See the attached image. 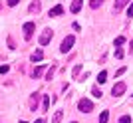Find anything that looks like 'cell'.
<instances>
[{"mask_svg":"<svg viewBox=\"0 0 133 123\" xmlns=\"http://www.w3.org/2000/svg\"><path fill=\"white\" fill-rule=\"evenodd\" d=\"M74 42H76V38H74V36H66V38H64V42H62V46H60V50L64 52V54H68V52L72 50Z\"/></svg>","mask_w":133,"mask_h":123,"instance_id":"cell-1","label":"cell"},{"mask_svg":"<svg viewBox=\"0 0 133 123\" xmlns=\"http://www.w3.org/2000/svg\"><path fill=\"white\" fill-rule=\"evenodd\" d=\"M78 107H79V111H82V113H89L91 109H94V103H91L89 99H79Z\"/></svg>","mask_w":133,"mask_h":123,"instance_id":"cell-2","label":"cell"},{"mask_svg":"<svg viewBox=\"0 0 133 123\" xmlns=\"http://www.w3.org/2000/svg\"><path fill=\"white\" fill-rule=\"evenodd\" d=\"M22 30H24V38L30 40V38H32V34H34V30H36V24H34V22H26Z\"/></svg>","mask_w":133,"mask_h":123,"instance_id":"cell-3","label":"cell"},{"mask_svg":"<svg viewBox=\"0 0 133 123\" xmlns=\"http://www.w3.org/2000/svg\"><path fill=\"white\" fill-rule=\"evenodd\" d=\"M52 40V30H44V34L40 36V46H48Z\"/></svg>","mask_w":133,"mask_h":123,"instance_id":"cell-4","label":"cell"},{"mask_svg":"<svg viewBox=\"0 0 133 123\" xmlns=\"http://www.w3.org/2000/svg\"><path fill=\"white\" fill-rule=\"evenodd\" d=\"M111 93L115 95V97H117V95H123V93H125V84H123V81L115 84V85H113V90H111Z\"/></svg>","mask_w":133,"mask_h":123,"instance_id":"cell-5","label":"cell"},{"mask_svg":"<svg viewBox=\"0 0 133 123\" xmlns=\"http://www.w3.org/2000/svg\"><path fill=\"white\" fill-rule=\"evenodd\" d=\"M62 14H64V6H60V4L50 10V16H62Z\"/></svg>","mask_w":133,"mask_h":123,"instance_id":"cell-6","label":"cell"},{"mask_svg":"<svg viewBox=\"0 0 133 123\" xmlns=\"http://www.w3.org/2000/svg\"><path fill=\"white\" fill-rule=\"evenodd\" d=\"M42 58H44V52H42V50H36L32 56H30V60H32V62H40Z\"/></svg>","mask_w":133,"mask_h":123,"instance_id":"cell-7","label":"cell"},{"mask_svg":"<svg viewBox=\"0 0 133 123\" xmlns=\"http://www.w3.org/2000/svg\"><path fill=\"white\" fill-rule=\"evenodd\" d=\"M82 4H83V0H76V2L72 4V8H70V10H72L74 14H76V12H79V10H82Z\"/></svg>","mask_w":133,"mask_h":123,"instance_id":"cell-8","label":"cell"},{"mask_svg":"<svg viewBox=\"0 0 133 123\" xmlns=\"http://www.w3.org/2000/svg\"><path fill=\"white\" fill-rule=\"evenodd\" d=\"M127 2H129V0H117V2H115V6H113V10H115V12H119V10L123 8V6L127 4Z\"/></svg>","mask_w":133,"mask_h":123,"instance_id":"cell-9","label":"cell"},{"mask_svg":"<svg viewBox=\"0 0 133 123\" xmlns=\"http://www.w3.org/2000/svg\"><path fill=\"white\" fill-rule=\"evenodd\" d=\"M107 81V72L103 70V72H99V76H97V84H105Z\"/></svg>","mask_w":133,"mask_h":123,"instance_id":"cell-10","label":"cell"},{"mask_svg":"<svg viewBox=\"0 0 133 123\" xmlns=\"http://www.w3.org/2000/svg\"><path fill=\"white\" fill-rule=\"evenodd\" d=\"M107 119H109V111H101V115H99V123H107Z\"/></svg>","mask_w":133,"mask_h":123,"instance_id":"cell-11","label":"cell"},{"mask_svg":"<svg viewBox=\"0 0 133 123\" xmlns=\"http://www.w3.org/2000/svg\"><path fill=\"white\" fill-rule=\"evenodd\" d=\"M42 72H44V66H38V67L32 72V76H34V78H40V76H42Z\"/></svg>","mask_w":133,"mask_h":123,"instance_id":"cell-12","label":"cell"},{"mask_svg":"<svg viewBox=\"0 0 133 123\" xmlns=\"http://www.w3.org/2000/svg\"><path fill=\"white\" fill-rule=\"evenodd\" d=\"M30 12H40V2H38V0L30 4Z\"/></svg>","mask_w":133,"mask_h":123,"instance_id":"cell-13","label":"cell"},{"mask_svg":"<svg viewBox=\"0 0 133 123\" xmlns=\"http://www.w3.org/2000/svg\"><path fill=\"white\" fill-rule=\"evenodd\" d=\"M62 115H64L62 111H56V115L52 117V123H60V121H62Z\"/></svg>","mask_w":133,"mask_h":123,"instance_id":"cell-14","label":"cell"},{"mask_svg":"<svg viewBox=\"0 0 133 123\" xmlns=\"http://www.w3.org/2000/svg\"><path fill=\"white\" fill-rule=\"evenodd\" d=\"M101 4H103V0H89V6H91V8H99Z\"/></svg>","mask_w":133,"mask_h":123,"instance_id":"cell-15","label":"cell"},{"mask_svg":"<svg viewBox=\"0 0 133 123\" xmlns=\"http://www.w3.org/2000/svg\"><path fill=\"white\" fill-rule=\"evenodd\" d=\"M42 109H44V111L50 109V97H48V95H44V105H42Z\"/></svg>","mask_w":133,"mask_h":123,"instance_id":"cell-16","label":"cell"},{"mask_svg":"<svg viewBox=\"0 0 133 123\" xmlns=\"http://www.w3.org/2000/svg\"><path fill=\"white\" fill-rule=\"evenodd\" d=\"M36 107H38V95H34L30 101V109H36Z\"/></svg>","mask_w":133,"mask_h":123,"instance_id":"cell-17","label":"cell"},{"mask_svg":"<svg viewBox=\"0 0 133 123\" xmlns=\"http://www.w3.org/2000/svg\"><path fill=\"white\" fill-rule=\"evenodd\" d=\"M119 123H131V117H129V115H123V117L119 119Z\"/></svg>","mask_w":133,"mask_h":123,"instance_id":"cell-18","label":"cell"},{"mask_svg":"<svg viewBox=\"0 0 133 123\" xmlns=\"http://www.w3.org/2000/svg\"><path fill=\"white\" fill-rule=\"evenodd\" d=\"M123 42H125V38H123V36H119V38H115V46H121Z\"/></svg>","mask_w":133,"mask_h":123,"instance_id":"cell-19","label":"cell"},{"mask_svg":"<svg viewBox=\"0 0 133 123\" xmlns=\"http://www.w3.org/2000/svg\"><path fill=\"white\" fill-rule=\"evenodd\" d=\"M91 93H94V95H95V97H101V95H103V93H101V90H97V87H95V90H94V91H91Z\"/></svg>","mask_w":133,"mask_h":123,"instance_id":"cell-20","label":"cell"},{"mask_svg":"<svg viewBox=\"0 0 133 123\" xmlns=\"http://www.w3.org/2000/svg\"><path fill=\"white\" fill-rule=\"evenodd\" d=\"M8 70H10V67H8V66H0V73H6V72H8Z\"/></svg>","mask_w":133,"mask_h":123,"instance_id":"cell-21","label":"cell"},{"mask_svg":"<svg viewBox=\"0 0 133 123\" xmlns=\"http://www.w3.org/2000/svg\"><path fill=\"white\" fill-rule=\"evenodd\" d=\"M127 16H133V2H131V6L127 8Z\"/></svg>","mask_w":133,"mask_h":123,"instance_id":"cell-22","label":"cell"},{"mask_svg":"<svg viewBox=\"0 0 133 123\" xmlns=\"http://www.w3.org/2000/svg\"><path fill=\"white\" fill-rule=\"evenodd\" d=\"M18 2H20V0H8V6H16Z\"/></svg>","mask_w":133,"mask_h":123,"instance_id":"cell-23","label":"cell"},{"mask_svg":"<svg viewBox=\"0 0 133 123\" xmlns=\"http://www.w3.org/2000/svg\"><path fill=\"white\" fill-rule=\"evenodd\" d=\"M115 58H123V52L121 50H115Z\"/></svg>","mask_w":133,"mask_h":123,"instance_id":"cell-24","label":"cell"},{"mask_svg":"<svg viewBox=\"0 0 133 123\" xmlns=\"http://www.w3.org/2000/svg\"><path fill=\"white\" fill-rule=\"evenodd\" d=\"M34 123H44V119H38V121H34Z\"/></svg>","mask_w":133,"mask_h":123,"instance_id":"cell-25","label":"cell"},{"mask_svg":"<svg viewBox=\"0 0 133 123\" xmlns=\"http://www.w3.org/2000/svg\"><path fill=\"white\" fill-rule=\"evenodd\" d=\"M20 123H26V121H20Z\"/></svg>","mask_w":133,"mask_h":123,"instance_id":"cell-26","label":"cell"},{"mask_svg":"<svg viewBox=\"0 0 133 123\" xmlns=\"http://www.w3.org/2000/svg\"><path fill=\"white\" fill-rule=\"evenodd\" d=\"M72 123H78V121H72Z\"/></svg>","mask_w":133,"mask_h":123,"instance_id":"cell-27","label":"cell"}]
</instances>
